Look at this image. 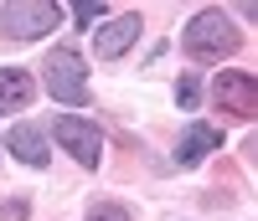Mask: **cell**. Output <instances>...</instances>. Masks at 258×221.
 <instances>
[{
	"label": "cell",
	"instance_id": "9",
	"mask_svg": "<svg viewBox=\"0 0 258 221\" xmlns=\"http://www.w3.org/2000/svg\"><path fill=\"white\" fill-rule=\"evenodd\" d=\"M31 93H36L31 72H21V67H0V114H21V108L31 103Z\"/></svg>",
	"mask_w": 258,
	"mask_h": 221
},
{
	"label": "cell",
	"instance_id": "3",
	"mask_svg": "<svg viewBox=\"0 0 258 221\" xmlns=\"http://www.w3.org/2000/svg\"><path fill=\"white\" fill-rule=\"evenodd\" d=\"M62 21V6H52V0H11V6H0V31L16 36V41H36L57 31Z\"/></svg>",
	"mask_w": 258,
	"mask_h": 221
},
{
	"label": "cell",
	"instance_id": "4",
	"mask_svg": "<svg viewBox=\"0 0 258 221\" xmlns=\"http://www.w3.org/2000/svg\"><path fill=\"white\" fill-rule=\"evenodd\" d=\"M52 139L68 149L83 170H93V165L103 160V134H98L88 119H78V114H57V119H52Z\"/></svg>",
	"mask_w": 258,
	"mask_h": 221
},
{
	"label": "cell",
	"instance_id": "13",
	"mask_svg": "<svg viewBox=\"0 0 258 221\" xmlns=\"http://www.w3.org/2000/svg\"><path fill=\"white\" fill-rule=\"evenodd\" d=\"M88 221H129V211H124V206H98Z\"/></svg>",
	"mask_w": 258,
	"mask_h": 221
},
{
	"label": "cell",
	"instance_id": "12",
	"mask_svg": "<svg viewBox=\"0 0 258 221\" xmlns=\"http://www.w3.org/2000/svg\"><path fill=\"white\" fill-rule=\"evenodd\" d=\"M26 201H6V206H0V221H26Z\"/></svg>",
	"mask_w": 258,
	"mask_h": 221
},
{
	"label": "cell",
	"instance_id": "11",
	"mask_svg": "<svg viewBox=\"0 0 258 221\" xmlns=\"http://www.w3.org/2000/svg\"><path fill=\"white\" fill-rule=\"evenodd\" d=\"M73 16H78V26H98V21H103V6H98V0H83Z\"/></svg>",
	"mask_w": 258,
	"mask_h": 221
},
{
	"label": "cell",
	"instance_id": "8",
	"mask_svg": "<svg viewBox=\"0 0 258 221\" xmlns=\"http://www.w3.org/2000/svg\"><path fill=\"white\" fill-rule=\"evenodd\" d=\"M217 144H222V134L212 124H191L186 134H181V144H176V160L181 165H202L207 154H217Z\"/></svg>",
	"mask_w": 258,
	"mask_h": 221
},
{
	"label": "cell",
	"instance_id": "10",
	"mask_svg": "<svg viewBox=\"0 0 258 221\" xmlns=\"http://www.w3.org/2000/svg\"><path fill=\"white\" fill-rule=\"evenodd\" d=\"M176 98H181V108H197V103H202V77L186 72V77L176 82Z\"/></svg>",
	"mask_w": 258,
	"mask_h": 221
},
{
	"label": "cell",
	"instance_id": "1",
	"mask_svg": "<svg viewBox=\"0 0 258 221\" xmlns=\"http://www.w3.org/2000/svg\"><path fill=\"white\" fill-rule=\"evenodd\" d=\"M181 47L197 57V62H222V57H232L243 47V31L232 26V16L227 11H197L186 21V36H181Z\"/></svg>",
	"mask_w": 258,
	"mask_h": 221
},
{
	"label": "cell",
	"instance_id": "5",
	"mask_svg": "<svg viewBox=\"0 0 258 221\" xmlns=\"http://www.w3.org/2000/svg\"><path fill=\"white\" fill-rule=\"evenodd\" d=\"M212 98H217L222 114L253 119V114H258V77H253V72H217V82H212Z\"/></svg>",
	"mask_w": 258,
	"mask_h": 221
},
{
	"label": "cell",
	"instance_id": "6",
	"mask_svg": "<svg viewBox=\"0 0 258 221\" xmlns=\"http://www.w3.org/2000/svg\"><path fill=\"white\" fill-rule=\"evenodd\" d=\"M140 16L135 11H129V16H114V21H103V26L93 31V52L103 57V62H114V57H124L129 47H135V41H140Z\"/></svg>",
	"mask_w": 258,
	"mask_h": 221
},
{
	"label": "cell",
	"instance_id": "2",
	"mask_svg": "<svg viewBox=\"0 0 258 221\" xmlns=\"http://www.w3.org/2000/svg\"><path fill=\"white\" fill-rule=\"evenodd\" d=\"M41 82L57 103H88V67H83V52L73 47H52L47 62H41Z\"/></svg>",
	"mask_w": 258,
	"mask_h": 221
},
{
	"label": "cell",
	"instance_id": "7",
	"mask_svg": "<svg viewBox=\"0 0 258 221\" xmlns=\"http://www.w3.org/2000/svg\"><path fill=\"white\" fill-rule=\"evenodd\" d=\"M6 149L16 154L21 165H31V170H47V160H52V154H47V134H41L36 124H16L11 139H6Z\"/></svg>",
	"mask_w": 258,
	"mask_h": 221
}]
</instances>
